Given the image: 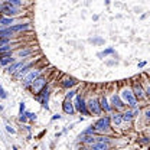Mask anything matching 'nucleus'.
<instances>
[{"mask_svg":"<svg viewBox=\"0 0 150 150\" xmlns=\"http://www.w3.org/2000/svg\"><path fill=\"white\" fill-rule=\"evenodd\" d=\"M134 95H136V97H142V95H143V90H142V87H140V85H137V84L134 85Z\"/></svg>","mask_w":150,"mask_h":150,"instance_id":"obj_15","label":"nucleus"},{"mask_svg":"<svg viewBox=\"0 0 150 150\" xmlns=\"http://www.w3.org/2000/svg\"><path fill=\"white\" fill-rule=\"evenodd\" d=\"M3 45H9V39H6V38H0V46H3Z\"/></svg>","mask_w":150,"mask_h":150,"instance_id":"obj_22","label":"nucleus"},{"mask_svg":"<svg viewBox=\"0 0 150 150\" xmlns=\"http://www.w3.org/2000/svg\"><path fill=\"white\" fill-rule=\"evenodd\" d=\"M29 54H30V51H29V49H25V51H19L18 55L20 56V58H23V56H28Z\"/></svg>","mask_w":150,"mask_h":150,"instance_id":"obj_20","label":"nucleus"},{"mask_svg":"<svg viewBox=\"0 0 150 150\" xmlns=\"http://www.w3.org/2000/svg\"><path fill=\"white\" fill-rule=\"evenodd\" d=\"M72 95H74V91H71V93H68V94H67V98H71Z\"/></svg>","mask_w":150,"mask_h":150,"instance_id":"obj_25","label":"nucleus"},{"mask_svg":"<svg viewBox=\"0 0 150 150\" xmlns=\"http://www.w3.org/2000/svg\"><path fill=\"white\" fill-rule=\"evenodd\" d=\"M9 62H13L12 55H6V56H1V58H0V64H1V65H7Z\"/></svg>","mask_w":150,"mask_h":150,"instance_id":"obj_10","label":"nucleus"},{"mask_svg":"<svg viewBox=\"0 0 150 150\" xmlns=\"http://www.w3.org/2000/svg\"><path fill=\"white\" fill-rule=\"evenodd\" d=\"M39 74H40V71H39V69H35V71H32L30 74H28L25 78H23V85H25V87H28L29 84H32V81H33L36 76H39Z\"/></svg>","mask_w":150,"mask_h":150,"instance_id":"obj_5","label":"nucleus"},{"mask_svg":"<svg viewBox=\"0 0 150 150\" xmlns=\"http://www.w3.org/2000/svg\"><path fill=\"white\" fill-rule=\"evenodd\" d=\"M88 107H90V111L94 112V114H100L101 110H100V104H98V101L97 100H90L88 101Z\"/></svg>","mask_w":150,"mask_h":150,"instance_id":"obj_6","label":"nucleus"},{"mask_svg":"<svg viewBox=\"0 0 150 150\" xmlns=\"http://www.w3.org/2000/svg\"><path fill=\"white\" fill-rule=\"evenodd\" d=\"M100 105H101V108H103L104 111H110V105L107 104V100H105V98H101Z\"/></svg>","mask_w":150,"mask_h":150,"instance_id":"obj_12","label":"nucleus"},{"mask_svg":"<svg viewBox=\"0 0 150 150\" xmlns=\"http://www.w3.org/2000/svg\"><path fill=\"white\" fill-rule=\"evenodd\" d=\"M0 10H1V13H4V15H7V16H10V18L19 13L18 6H13V4H10L9 1H7V3H3V4L0 6Z\"/></svg>","mask_w":150,"mask_h":150,"instance_id":"obj_1","label":"nucleus"},{"mask_svg":"<svg viewBox=\"0 0 150 150\" xmlns=\"http://www.w3.org/2000/svg\"><path fill=\"white\" fill-rule=\"evenodd\" d=\"M29 67H30V64H28V65H25V67H20L22 69L19 71V74H18V78H20L23 74H26L28 72V69H29Z\"/></svg>","mask_w":150,"mask_h":150,"instance_id":"obj_16","label":"nucleus"},{"mask_svg":"<svg viewBox=\"0 0 150 150\" xmlns=\"http://www.w3.org/2000/svg\"><path fill=\"white\" fill-rule=\"evenodd\" d=\"M45 84H46V79H45L43 76H36V78L32 81V85H33V90H35V91L42 90V88L45 87Z\"/></svg>","mask_w":150,"mask_h":150,"instance_id":"obj_4","label":"nucleus"},{"mask_svg":"<svg viewBox=\"0 0 150 150\" xmlns=\"http://www.w3.org/2000/svg\"><path fill=\"white\" fill-rule=\"evenodd\" d=\"M75 104H76V108H78L79 111L82 112V114H85V115L88 114L87 108H85V103H84V100H82V98H81L79 95L76 97V103H75Z\"/></svg>","mask_w":150,"mask_h":150,"instance_id":"obj_7","label":"nucleus"},{"mask_svg":"<svg viewBox=\"0 0 150 150\" xmlns=\"http://www.w3.org/2000/svg\"><path fill=\"white\" fill-rule=\"evenodd\" d=\"M108 126H110V118H108V117H104V118H100V120L95 123L94 127H95L97 130H107Z\"/></svg>","mask_w":150,"mask_h":150,"instance_id":"obj_3","label":"nucleus"},{"mask_svg":"<svg viewBox=\"0 0 150 150\" xmlns=\"http://www.w3.org/2000/svg\"><path fill=\"white\" fill-rule=\"evenodd\" d=\"M0 93H1V98H6V93L3 91V88H0Z\"/></svg>","mask_w":150,"mask_h":150,"instance_id":"obj_24","label":"nucleus"},{"mask_svg":"<svg viewBox=\"0 0 150 150\" xmlns=\"http://www.w3.org/2000/svg\"><path fill=\"white\" fill-rule=\"evenodd\" d=\"M28 115H29V118H32V120L35 118V114H32V112H28Z\"/></svg>","mask_w":150,"mask_h":150,"instance_id":"obj_26","label":"nucleus"},{"mask_svg":"<svg viewBox=\"0 0 150 150\" xmlns=\"http://www.w3.org/2000/svg\"><path fill=\"white\" fill-rule=\"evenodd\" d=\"M62 107H64V111L67 112V114H74V107H72V103H71L68 98H67V101L64 103V105H62Z\"/></svg>","mask_w":150,"mask_h":150,"instance_id":"obj_8","label":"nucleus"},{"mask_svg":"<svg viewBox=\"0 0 150 150\" xmlns=\"http://www.w3.org/2000/svg\"><path fill=\"white\" fill-rule=\"evenodd\" d=\"M121 97L124 98V101L130 105L131 108H136V98H134V95H133V93L131 91H129V90H124L123 91V94H121Z\"/></svg>","mask_w":150,"mask_h":150,"instance_id":"obj_2","label":"nucleus"},{"mask_svg":"<svg viewBox=\"0 0 150 150\" xmlns=\"http://www.w3.org/2000/svg\"><path fill=\"white\" fill-rule=\"evenodd\" d=\"M111 101H112V104H114V105H117V107H123V105H124V104L120 101V98H118L117 95H112Z\"/></svg>","mask_w":150,"mask_h":150,"instance_id":"obj_14","label":"nucleus"},{"mask_svg":"<svg viewBox=\"0 0 150 150\" xmlns=\"http://www.w3.org/2000/svg\"><path fill=\"white\" fill-rule=\"evenodd\" d=\"M9 3L13 4V6H20L22 4V0H9Z\"/></svg>","mask_w":150,"mask_h":150,"instance_id":"obj_21","label":"nucleus"},{"mask_svg":"<svg viewBox=\"0 0 150 150\" xmlns=\"http://www.w3.org/2000/svg\"><path fill=\"white\" fill-rule=\"evenodd\" d=\"M12 23H13V19L12 18L0 19V25H3V26H9V25H12Z\"/></svg>","mask_w":150,"mask_h":150,"instance_id":"obj_13","label":"nucleus"},{"mask_svg":"<svg viewBox=\"0 0 150 150\" xmlns=\"http://www.w3.org/2000/svg\"><path fill=\"white\" fill-rule=\"evenodd\" d=\"M20 67H22V62H16V64H13V65L7 67V72H9V74H13V72H16V71H18Z\"/></svg>","mask_w":150,"mask_h":150,"instance_id":"obj_9","label":"nucleus"},{"mask_svg":"<svg viewBox=\"0 0 150 150\" xmlns=\"http://www.w3.org/2000/svg\"><path fill=\"white\" fill-rule=\"evenodd\" d=\"M82 140H85L87 143H93L94 140H95V137H93V136H87L85 139H82Z\"/></svg>","mask_w":150,"mask_h":150,"instance_id":"obj_23","label":"nucleus"},{"mask_svg":"<svg viewBox=\"0 0 150 150\" xmlns=\"http://www.w3.org/2000/svg\"><path fill=\"white\" fill-rule=\"evenodd\" d=\"M23 110H25V105H23V104H20V112H23Z\"/></svg>","mask_w":150,"mask_h":150,"instance_id":"obj_27","label":"nucleus"},{"mask_svg":"<svg viewBox=\"0 0 150 150\" xmlns=\"http://www.w3.org/2000/svg\"><path fill=\"white\" fill-rule=\"evenodd\" d=\"M124 121H129V120H131L133 118V112H130V111H127L126 114H123V117H121Z\"/></svg>","mask_w":150,"mask_h":150,"instance_id":"obj_19","label":"nucleus"},{"mask_svg":"<svg viewBox=\"0 0 150 150\" xmlns=\"http://www.w3.org/2000/svg\"><path fill=\"white\" fill-rule=\"evenodd\" d=\"M112 121H114L115 124H120V123L123 121V118H121L120 114H115V115H112Z\"/></svg>","mask_w":150,"mask_h":150,"instance_id":"obj_18","label":"nucleus"},{"mask_svg":"<svg viewBox=\"0 0 150 150\" xmlns=\"http://www.w3.org/2000/svg\"><path fill=\"white\" fill-rule=\"evenodd\" d=\"M93 147L94 149H107V147H108V144H107V143H104V142H101V143H98V144H94Z\"/></svg>","mask_w":150,"mask_h":150,"instance_id":"obj_17","label":"nucleus"},{"mask_svg":"<svg viewBox=\"0 0 150 150\" xmlns=\"http://www.w3.org/2000/svg\"><path fill=\"white\" fill-rule=\"evenodd\" d=\"M74 84H75L74 78H65V79H64V82H62V85H64V87H72Z\"/></svg>","mask_w":150,"mask_h":150,"instance_id":"obj_11","label":"nucleus"}]
</instances>
